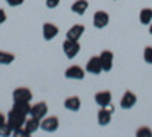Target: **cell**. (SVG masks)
<instances>
[{
    "label": "cell",
    "instance_id": "6da1fadb",
    "mask_svg": "<svg viewBox=\"0 0 152 137\" xmlns=\"http://www.w3.org/2000/svg\"><path fill=\"white\" fill-rule=\"evenodd\" d=\"M8 122L11 123L12 128L17 130V128H20V127L24 125V122H26V114H23V113H20V111L12 108L9 113H8Z\"/></svg>",
    "mask_w": 152,
    "mask_h": 137
},
{
    "label": "cell",
    "instance_id": "7a4b0ae2",
    "mask_svg": "<svg viewBox=\"0 0 152 137\" xmlns=\"http://www.w3.org/2000/svg\"><path fill=\"white\" fill-rule=\"evenodd\" d=\"M62 49H64V53H66V56L67 58H75L76 55L79 53V51H81V46H79V43L78 41H75V40H66L64 41V44H62Z\"/></svg>",
    "mask_w": 152,
    "mask_h": 137
},
{
    "label": "cell",
    "instance_id": "3957f363",
    "mask_svg": "<svg viewBox=\"0 0 152 137\" xmlns=\"http://www.w3.org/2000/svg\"><path fill=\"white\" fill-rule=\"evenodd\" d=\"M12 99L14 102H29L32 99V92L26 87H18L12 92Z\"/></svg>",
    "mask_w": 152,
    "mask_h": 137
},
{
    "label": "cell",
    "instance_id": "277c9868",
    "mask_svg": "<svg viewBox=\"0 0 152 137\" xmlns=\"http://www.w3.org/2000/svg\"><path fill=\"white\" fill-rule=\"evenodd\" d=\"M47 111H49V107H47L46 102H38V104H35V105L31 107L29 116L37 117V119H40V120H41V119L47 114Z\"/></svg>",
    "mask_w": 152,
    "mask_h": 137
},
{
    "label": "cell",
    "instance_id": "5b68a950",
    "mask_svg": "<svg viewBox=\"0 0 152 137\" xmlns=\"http://www.w3.org/2000/svg\"><path fill=\"white\" fill-rule=\"evenodd\" d=\"M108 23H110V15L107 14L105 11H97L96 14H94V17H93V24H94V28L102 29V28L107 26Z\"/></svg>",
    "mask_w": 152,
    "mask_h": 137
},
{
    "label": "cell",
    "instance_id": "8992f818",
    "mask_svg": "<svg viewBox=\"0 0 152 137\" xmlns=\"http://www.w3.org/2000/svg\"><path fill=\"white\" fill-rule=\"evenodd\" d=\"M40 127L44 130V131H47V133H53V131H56L58 130V127H59V120H58V117H46V119H43V122L40 123Z\"/></svg>",
    "mask_w": 152,
    "mask_h": 137
},
{
    "label": "cell",
    "instance_id": "52a82bcc",
    "mask_svg": "<svg viewBox=\"0 0 152 137\" xmlns=\"http://www.w3.org/2000/svg\"><path fill=\"white\" fill-rule=\"evenodd\" d=\"M87 72L91 75H99L102 72V64H100V58L99 56H91L87 63Z\"/></svg>",
    "mask_w": 152,
    "mask_h": 137
},
{
    "label": "cell",
    "instance_id": "ba28073f",
    "mask_svg": "<svg viewBox=\"0 0 152 137\" xmlns=\"http://www.w3.org/2000/svg\"><path fill=\"white\" fill-rule=\"evenodd\" d=\"M99 58H100V64H102V70H104V72H110V70L113 69V59H114L113 52L104 51L102 53H100Z\"/></svg>",
    "mask_w": 152,
    "mask_h": 137
},
{
    "label": "cell",
    "instance_id": "9c48e42d",
    "mask_svg": "<svg viewBox=\"0 0 152 137\" xmlns=\"http://www.w3.org/2000/svg\"><path fill=\"white\" fill-rule=\"evenodd\" d=\"M135 102H137V96L132 92H126L122 97V101H120V107L123 110H129L135 105Z\"/></svg>",
    "mask_w": 152,
    "mask_h": 137
},
{
    "label": "cell",
    "instance_id": "30bf717a",
    "mask_svg": "<svg viewBox=\"0 0 152 137\" xmlns=\"http://www.w3.org/2000/svg\"><path fill=\"white\" fill-rule=\"evenodd\" d=\"M58 32H59L58 26H55V24H52V23H44V26H43V37H44V40L55 38V37L58 35Z\"/></svg>",
    "mask_w": 152,
    "mask_h": 137
},
{
    "label": "cell",
    "instance_id": "8fae6325",
    "mask_svg": "<svg viewBox=\"0 0 152 137\" xmlns=\"http://www.w3.org/2000/svg\"><path fill=\"white\" fill-rule=\"evenodd\" d=\"M111 113L113 111L111 110H107V107H100L99 110V113H97V122H99V125H108V123L111 122Z\"/></svg>",
    "mask_w": 152,
    "mask_h": 137
},
{
    "label": "cell",
    "instance_id": "7c38bea8",
    "mask_svg": "<svg viewBox=\"0 0 152 137\" xmlns=\"http://www.w3.org/2000/svg\"><path fill=\"white\" fill-rule=\"evenodd\" d=\"M85 72L79 67V66H72L66 70V78L69 79H84Z\"/></svg>",
    "mask_w": 152,
    "mask_h": 137
},
{
    "label": "cell",
    "instance_id": "4fadbf2b",
    "mask_svg": "<svg viewBox=\"0 0 152 137\" xmlns=\"http://www.w3.org/2000/svg\"><path fill=\"white\" fill-rule=\"evenodd\" d=\"M94 101L99 107H108L111 104V93L110 92H99L94 96Z\"/></svg>",
    "mask_w": 152,
    "mask_h": 137
},
{
    "label": "cell",
    "instance_id": "5bb4252c",
    "mask_svg": "<svg viewBox=\"0 0 152 137\" xmlns=\"http://www.w3.org/2000/svg\"><path fill=\"white\" fill-rule=\"evenodd\" d=\"M84 31H85V28L82 26V24H75V26H72V28L67 31V38L78 41V40L81 38V35L84 34Z\"/></svg>",
    "mask_w": 152,
    "mask_h": 137
},
{
    "label": "cell",
    "instance_id": "9a60e30c",
    "mask_svg": "<svg viewBox=\"0 0 152 137\" xmlns=\"http://www.w3.org/2000/svg\"><path fill=\"white\" fill-rule=\"evenodd\" d=\"M64 107L70 111H78L81 108V99L78 96H72V97H67L64 101Z\"/></svg>",
    "mask_w": 152,
    "mask_h": 137
},
{
    "label": "cell",
    "instance_id": "2e32d148",
    "mask_svg": "<svg viewBox=\"0 0 152 137\" xmlns=\"http://www.w3.org/2000/svg\"><path fill=\"white\" fill-rule=\"evenodd\" d=\"M88 9V2L87 0H76V2L72 5V11L78 15H84L85 11Z\"/></svg>",
    "mask_w": 152,
    "mask_h": 137
},
{
    "label": "cell",
    "instance_id": "e0dca14e",
    "mask_svg": "<svg viewBox=\"0 0 152 137\" xmlns=\"http://www.w3.org/2000/svg\"><path fill=\"white\" fill-rule=\"evenodd\" d=\"M40 119H37V117H29V119H26V122H24V128H26V131L29 133V134H32V133H35L38 128H40Z\"/></svg>",
    "mask_w": 152,
    "mask_h": 137
},
{
    "label": "cell",
    "instance_id": "ac0fdd59",
    "mask_svg": "<svg viewBox=\"0 0 152 137\" xmlns=\"http://www.w3.org/2000/svg\"><path fill=\"white\" fill-rule=\"evenodd\" d=\"M140 23L143 24H151L152 23V9L145 8L140 11Z\"/></svg>",
    "mask_w": 152,
    "mask_h": 137
},
{
    "label": "cell",
    "instance_id": "d6986e66",
    "mask_svg": "<svg viewBox=\"0 0 152 137\" xmlns=\"http://www.w3.org/2000/svg\"><path fill=\"white\" fill-rule=\"evenodd\" d=\"M15 59V56L12 55L11 52H5V51H0V64H3V66H8L11 64L12 61Z\"/></svg>",
    "mask_w": 152,
    "mask_h": 137
},
{
    "label": "cell",
    "instance_id": "ffe728a7",
    "mask_svg": "<svg viewBox=\"0 0 152 137\" xmlns=\"http://www.w3.org/2000/svg\"><path fill=\"white\" fill-rule=\"evenodd\" d=\"M14 110H17V111H20V113H23V114H29V111H31V105H29V102H14V107H12Z\"/></svg>",
    "mask_w": 152,
    "mask_h": 137
},
{
    "label": "cell",
    "instance_id": "44dd1931",
    "mask_svg": "<svg viewBox=\"0 0 152 137\" xmlns=\"http://www.w3.org/2000/svg\"><path fill=\"white\" fill-rule=\"evenodd\" d=\"M12 131H14V128L11 127V123L8 120H5L3 123H0V136L2 137H8L12 134Z\"/></svg>",
    "mask_w": 152,
    "mask_h": 137
},
{
    "label": "cell",
    "instance_id": "7402d4cb",
    "mask_svg": "<svg viewBox=\"0 0 152 137\" xmlns=\"http://www.w3.org/2000/svg\"><path fill=\"white\" fill-rule=\"evenodd\" d=\"M151 136H152V131L148 127H143L140 130H137V137H151Z\"/></svg>",
    "mask_w": 152,
    "mask_h": 137
},
{
    "label": "cell",
    "instance_id": "603a6c76",
    "mask_svg": "<svg viewBox=\"0 0 152 137\" xmlns=\"http://www.w3.org/2000/svg\"><path fill=\"white\" fill-rule=\"evenodd\" d=\"M145 61L148 64H152V47L151 46H148L145 49Z\"/></svg>",
    "mask_w": 152,
    "mask_h": 137
},
{
    "label": "cell",
    "instance_id": "cb8c5ba5",
    "mask_svg": "<svg viewBox=\"0 0 152 137\" xmlns=\"http://www.w3.org/2000/svg\"><path fill=\"white\" fill-rule=\"evenodd\" d=\"M59 2L61 0H46V5H47V8L52 9V8H56L59 5Z\"/></svg>",
    "mask_w": 152,
    "mask_h": 137
},
{
    "label": "cell",
    "instance_id": "d4e9b609",
    "mask_svg": "<svg viewBox=\"0 0 152 137\" xmlns=\"http://www.w3.org/2000/svg\"><path fill=\"white\" fill-rule=\"evenodd\" d=\"M23 2H24V0H6V3H8L9 6H12V8H14V6H20V5H23Z\"/></svg>",
    "mask_w": 152,
    "mask_h": 137
},
{
    "label": "cell",
    "instance_id": "484cf974",
    "mask_svg": "<svg viewBox=\"0 0 152 137\" xmlns=\"http://www.w3.org/2000/svg\"><path fill=\"white\" fill-rule=\"evenodd\" d=\"M5 21H6V14H5L3 9H0V24L5 23Z\"/></svg>",
    "mask_w": 152,
    "mask_h": 137
},
{
    "label": "cell",
    "instance_id": "4316f807",
    "mask_svg": "<svg viewBox=\"0 0 152 137\" xmlns=\"http://www.w3.org/2000/svg\"><path fill=\"white\" fill-rule=\"evenodd\" d=\"M5 120H6V119H5V114L2 113V111H0V123H3Z\"/></svg>",
    "mask_w": 152,
    "mask_h": 137
},
{
    "label": "cell",
    "instance_id": "83f0119b",
    "mask_svg": "<svg viewBox=\"0 0 152 137\" xmlns=\"http://www.w3.org/2000/svg\"><path fill=\"white\" fill-rule=\"evenodd\" d=\"M149 32H151V34H152V24H151V28H149Z\"/></svg>",
    "mask_w": 152,
    "mask_h": 137
}]
</instances>
